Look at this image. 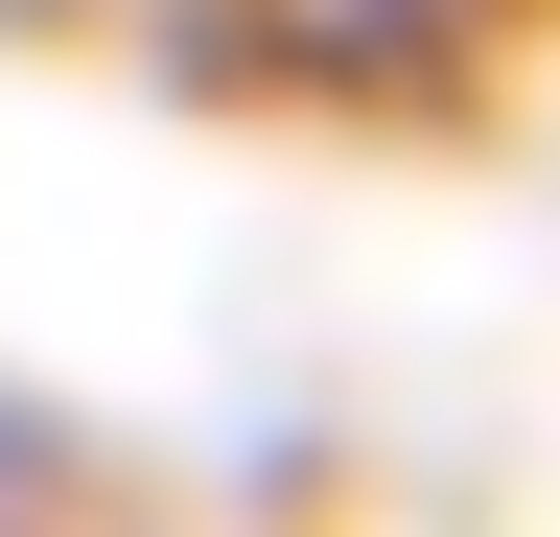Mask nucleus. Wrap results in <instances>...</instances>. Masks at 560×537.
Segmentation results:
<instances>
[{"instance_id":"obj_1","label":"nucleus","mask_w":560,"mask_h":537,"mask_svg":"<svg viewBox=\"0 0 560 537\" xmlns=\"http://www.w3.org/2000/svg\"><path fill=\"white\" fill-rule=\"evenodd\" d=\"M327 24H350V47H467L490 0H327Z\"/></svg>"}]
</instances>
